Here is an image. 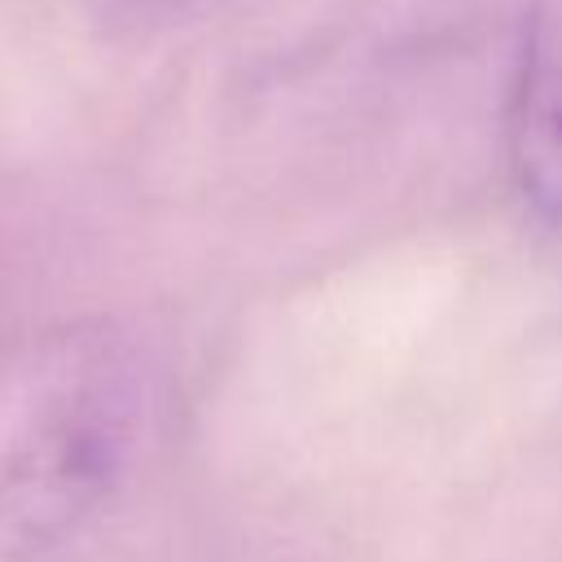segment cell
<instances>
[{"instance_id": "cell-2", "label": "cell", "mask_w": 562, "mask_h": 562, "mask_svg": "<svg viewBox=\"0 0 562 562\" xmlns=\"http://www.w3.org/2000/svg\"><path fill=\"white\" fill-rule=\"evenodd\" d=\"M505 145L522 198L562 224V0H531L522 13Z\"/></svg>"}, {"instance_id": "cell-1", "label": "cell", "mask_w": 562, "mask_h": 562, "mask_svg": "<svg viewBox=\"0 0 562 562\" xmlns=\"http://www.w3.org/2000/svg\"><path fill=\"white\" fill-rule=\"evenodd\" d=\"M132 400L119 378L83 373L57 386L0 461V549L35 558L75 536L119 483Z\"/></svg>"}]
</instances>
